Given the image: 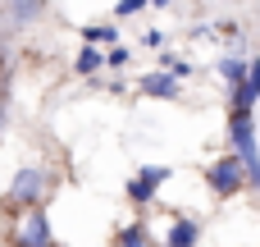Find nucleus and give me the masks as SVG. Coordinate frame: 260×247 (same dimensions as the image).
I'll use <instances>...</instances> for the list:
<instances>
[{"mask_svg": "<svg viewBox=\"0 0 260 247\" xmlns=\"http://www.w3.org/2000/svg\"><path fill=\"white\" fill-rule=\"evenodd\" d=\"M197 238H201V225H197L192 215H178V220L169 225V238H165V247H197Z\"/></svg>", "mask_w": 260, "mask_h": 247, "instance_id": "8", "label": "nucleus"}, {"mask_svg": "<svg viewBox=\"0 0 260 247\" xmlns=\"http://www.w3.org/2000/svg\"><path fill=\"white\" fill-rule=\"evenodd\" d=\"M14 247H55L50 243V220L46 211H23L14 225Z\"/></svg>", "mask_w": 260, "mask_h": 247, "instance_id": "4", "label": "nucleus"}, {"mask_svg": "<svg viewBox=\"0 0 260 247\" xmlns=\"http://www.w3.org/2000/svg\"><path fill=\"white\" fill-rule=\"evenodd\" d=\"M0 128H5V101H0Z\"/></svg>", "mask_w": 260, "mask_h": 247, "instance_id": "16", "label": "nucleus"}, {"mask_svg": "<svg viewBox=\"0 0 260 247\" xmlns=\"http://www.w3.org/2000/svg\"><path fill=\"white\" fill-rule=\"evenodd\" d=\"M101 64H105V55H101V50H91V46H82V50H78V64H73V69H78V73H96Z\"/></svg>", "mask_w": 260, "mask_h": 247, "instance_id": "11", "label": "nucleus"}, {"mask_svg": "<svg viewBox=\"0 0 260 247\" xmlns=\"http://www.w3.org/2000/svg\"><path fill=\"white\" fill-rule=\"evenodd\" d=\"M165 179H169V165H146V170H137V179L128 183V202H133V206H146V202L160 193Z\"/></svg>", "mask_w": 260, "mask_h": 247, "instance_id": "5", "label": "nucleus"}, {"mask_svg": "<svg viewBox=\"0 0 260 247\" xmlns=\"http://www.w3.org/2000/svg\"><path fill=\"white\" fill-rule=\"evenodd\" d=\"M260 101V60L247 64V78H242V87L233 92V110H242V115H251V105Z\"/></svg>", "mask_w": 260, "mask_h": 247, "instance_id": "6", "label": "nucleus"}, {"mask_svg": "<svg viewBox=\"0 0 260 247\" xmlns=\"http://www.w3.org/2000/svg\"><path fill=\"white\" fill-rule=\"evenodd\" d=\"M219 73H224V83L238 92V87H242V78H247V64H242L238 55H224V60H219Z\"/></svg>", "mask_w": 260, "mask_h": 247, "instance_id": "10", "label": "nucleus"}, {"mask_svg": "<svg viewBox=\"0 0 260 247\" xmlns=\"http://www.w3.org/2000/svg\"><path fill=\"white\" fill-rule=\"evenodd\" d=\"M82 41H87L91 50H96L101 41H114V46H119V32H114V28H82Z\"/></svg>", "mask_w": 260, "mask_h": 247, "instance_id": "12", "label": "nucleus"}, {"mask_svg": "<svg viewBox=\"0 0 260 247\" xmlns=\"http://www.w3.org/2000/svg\"><path fill=\"white\" fill-rule=\"evenodd\" d=\"M50 188H55L50 170H41V165H23V170L9 179V188H5V206H14V211H41L46 197H50Z\"/></svg>", "mask_w": 260, "mask_h": 247, "instance_id": "1", "label": "nucleus"}, {"mask_svg": "<svg viewBox=\"0 0 260 247\" xmlns=\"http://www.w3.org/2000/svg\"><path fill=\"white\" fill-rule=\"evenodd\" d=\"M206 183H210L215 197H233V193L247 188V165H242L238 156H219V160L206 170Z\"/></svg>", "mask_w": 260, "mask_h": 247, "instance_id": "3", "label": "nucleus"}, {"mask_svg": "<svg viewBox=\"0 0 260 247\" xmlns=\"http://www.w3.org/2000/svg\"><path fill=\"white\" fill-rule=\"evenodd\" d=\"M114 247H151V229L137 220V225H123L119 234H114Z\"/></svg>", "mask_w": 260, "mask_h": 247, "instance_id": "9", "label": "nucleus"}, {"mask_svg": "<svg viewBox=\"0 0 260 247\" xmlns=\"http://www.w3.org/2000/svg\"><path fill=\"white\" fill-rule=\"evenodd\" d=\"M133 14H142V0H119L114 5V18H133Z\"/></svg>", "mask_w": 260, "mask_h": 247, "instance_id": "13", "label": "nucleus"}, {"mask_svg": "<svg viewBox=\"0 0 260 247\" xmlns=\"http://www.w3.org/2000/svg\"><path fill=\"white\" fill-rule=\"evenodd\" d=\"M229 138H233V156L247 165V174L260 165V147H256V119L251 115H242V110H233L229 115Z\"/></svg>", "mask_w": 260, "mask_h": 247, "instance_id": "2", "label": "nucleus"}, {"mask_svg": "<svg viewBox=\"0 0 260 247\" xmlns=\"http://www.w3.org/2000/svg\"><path fill=\"white\" fill-rule=\"evenodd\" d=\"M142 46H146V50H160L165 37H160V32H142Z\"/></svg>", "mask_w": 260, "mask_h": 247, "instance_id": "15", "label": "nucleus"}, {"mask_svg": "<svg viewBox=\"0 0 260 247\" xmlns=\"http://www.w3.org/2000/svg\"><path fill=\"white\" fill-rule=\"evenodd\" d=\"M137 87H142L146 96H160V101H178V78H174L169 69H155V73H146Z\"/></svg>", "mask_w": 260, "mask_h": 247, "instance_id": "7", "label": "nucleus"}, {"mask_svg": "<svg viewBox=\"0 0 260 247\" xmlns=\"http://www.w3.org/2000/svg\"><path fill=\"white\" fill-rule=\"evenodd\" d=\"M105 64H110V69H123V64H128V50H123V46H110Z\"/></svg>", "mask_w": 260, "mask_h": 247, "instance_id": "14", "label": "nucleus"}]
</instances>
